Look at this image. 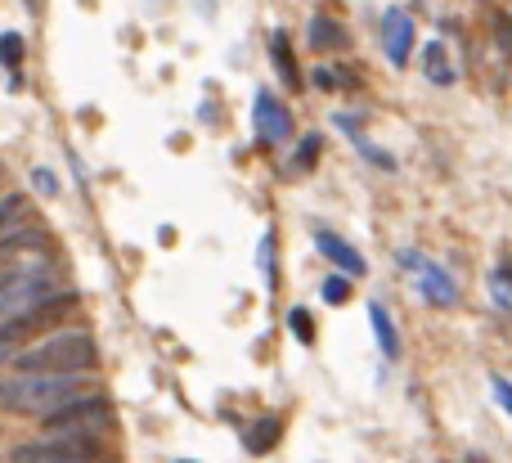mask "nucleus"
I'll list each match as a JSON object with an SVG mask.
<instances>
[{
	"label": "nucleus",
	"instance_id": "1",
	"mask_svg": "<svg viewBox=\"0 0 512 463\" xmlns=\"http://www.w3.org/2000/svg\"><path fill=\"white\" fill-rule=\"evenodd\" d=\"M77 392H86V374H23L18 369L14 378H0V410L45 419L54 405H63Z\"/></svg>",
	"mask_w": 512,
	"mask_h": 463
},
{
	"label": "nucleus",
	"instance_id": "2",
	"mask_svg": "<svg viewBox=\"0 0 512 463\" xmlns=\"http://www.w3.org/2000/svg\"><path fill=\"white\" fill-rule=\"evenodd\" d=\"M99 365V347L86 329H59L45 333L36 347L18 356L23 374H90Z\"/></svg>",
	"mask_w": 512,
	"mask_h": 463
},
{
	"label": "nucleus",
	"instance_id": "3",
	"mask_svg": "<svg viewBox=\"0 0 512 463\" xmlns=\"http://www.w3.org/2000/svg\"><path fill=\"white\" fill-rule=\"evenodd\" d=\"M54 293H63V270L50 257H27L18 266L0 270V320L18 311H32V306L50 302Z\"/></svg>",
	"mask_w": 512,
	"mask_h": 463
},
{
	"label": "nucleus",
	"instance_id": "4",
	"mask_svg": "<svg viewBox=\"0 0 512 463\" xmlns=\"http://www.w3.org/2000/svg\"><path fill=\"white\" fill-rule=\"evenodd\" d=\"M108 450L95 432H50L9 450V463H104Z\"/></svg>",
	"mask_w": 512,
	"mask_h": 463
},
{
	"label": "nucleus",
	"instance_id": "5",
	"mask_svg": "<svg viewBox=\"0 0 512 463\" xmlns=\"http://www.w3.org/2000/svg\"><path fill=\"white\" fill-rule=\"evenodd\" d=\"M41 423L50 432H95L99 437V432L113 423V401L99 396V392H77V396H68L63 405H54Z\"/></svg>",
	"mask_w": 512,
	"mask_h": 463
},
{
	"label": "nucleus",
	"instance_id": "6",
	"mask_svg": "<svg viewBox=\"0 0 512 463\" xmlns=\"http://www.w3.org/2000/svg\"><path fill=\"white\" fill-rule=\"evenodd\" d=\"M400 266H405V275L414 279V288H418V297L423 302H432L436 311H450V306H459V284H454V275L441 266V261H432V257H423V252H414V248H400Z\"/></svg>",
	"mask_w": 512,
	"mask_h": 463
},
{
	"label": "nucleus",
	"instance_id": "7",
	"mask_svg": "<svg viewBox=\"0 0 512 463\" xmlns=\"http://www.w3.org/2000/svg\"><path fill=\"white\" fill-rule=\"evenodd\" d=\"M77 306V293L72 288H63V293H54L50 302H41V306H32V311H18V315H5L0 320V342H18V338H32V333H41V329H50L54 320H63V315Z\"/></svg>",
	"mask_w": 512,
	"mask_h": 463
},
{
	"label": "nucleus",
	"instance_id": "8",
	"mask_svg": "<svg viewBox=\"0 0 512 463\" xmlns=\"http://www.w3.org/2000/svg\"><path fill=\"white\" fill-rule=\"evenodd\" d=\"M252 126H256V140L261 144H288L292 140V108L283 104L274 90H256V99H252Z\"/></svg>",
	"mask_w": 512,
	"mask_h": 463
},
{
	"label": "nucleus",
	"instance_id": "9",
	"mask_svg": "<svg viewBox=\"0 0 512 463\" xmlns=\"http://www.w3.org/2000/svg\"><path fill=\"white\" fill-rule=\"evenodd\" d=\"M378 41L391 68H409V54H414V14L409 9H387L378 18Z\"/></svg>",
	"mask_w": 512,
	"mask_h": 463
},
{
	"label": "nucleus",
	"instance_id": "10",
	"mask_svg": "<svg viewBox=\"0 0 512 463\" xmlns=\"http://www.w3.org/2000/svg\"><path fill=\"white\" fill-rule=\"evenodd\" d=\"M45 248H50V234L41 225H9V230H0V270L18 266L27 257H41Z\"/></svg>",
	"mask_w": 512,
	"mask_h": 463
},
{
	"label": "nucleus",
	"instance_id": "11",
	"mask_svg": "<svg viewBox=\"0 0 512 463\" xmlns=\"http://www.w3.org/2000/svg\"><path fill=\"white\" fill-rule=\"evenodd\" d=\"M315 248L324 252V257L333 261L337 270H346V275H351V279H364V275H369V266H364V257H360V252H355L346 239H337V234L319 230V234H315Z\"/></svg>",
	"mask_w": 512,
	"mask_h": 463
},
{
	"label": "nucleus",
	"instance_id": "12",
	"mask_svg": "<svg viewBox=\"0 0 512 463\" xmlns=\"http://www.w3.org/2000/svg\"><path fill=\"white\" fill-rule=\"evenodd\" d=\"M418 68H423V77L432 81V86H454V81H459V68L450 63L445 41H427L423 54H418Z\"/></svg>",
	"mask_w": 512,
	"mask_h": 463
},
{
	"label": "nucleus",
	"instance_id": "13",
	"mask_svg": "<svg viewBox=\"0 0 512 463\" xmlns=\"http://www.w3.org/2000/svg\"><path fill=\"white\" fill-rule=\"evenodd\" d=\"M270 54H274V68H279V77H283V86L288 90H301L306 86V77L297 72V54H292V36L283 32H270Z\"/></svg>",
	"mask_w": 512,
	"mask_h": 463
},
{
	"label": "nucleus",
	"instance_id": "14",
	"mask_svg": "<svg viewBox=\"0 0 512 463\" xmlns=\"http://www.w3.org/2000/svg\"><path fill=\"white\" fill-rule=\"evenodd\" d=\"M306 45L315 54H333V50H346V32L333 23L328 14H315L310 18V27H306Z\"/></svg>",
	"mask_w": 512,
	"mask_h": 463
},
{
	"label": "nucleus",
	"instance_id": "15",
	"mask_svg": "<svg viewBox=\"0 0 512 463\" xmlns=\"http://www.w3.org/2000/svg\"><path fill=\"white\" fill-rule=\"evenodd\" d=\"M369 324H373V338H378L382 356L400 360V329H396V320H391V311L382 302H369Z\"/></svg>",
	"mask_w": 512,
	"mask_h": 463
},
{
	"label": "nucleus",
	"instance_id": "16",
	"mask_svg": "<svg viewBox=\"0 0 512 463\" xmlns=\"http://www.w3.org/2000/svg\"><path fill=\"white\" fill-rule=\"evenodd\" d=\"M279 441V419H256L248 432H243V446L248 455H270V446Z\"/></svg>",
	"mask_w": 512,
	"mask_h": 463
},
{
	"label": "nucleus",
	"instance_id": "17",
	"mask_svg": "<svg viewBox=\"0 0 512 463\" xmlns=\"http://www.w3.org/2000/svg\"><path fill=\"white\" fill-rule=\"evenodd\" d=\"M256 257H261V284H265V293H279V261H274V230L261 239V248H256Z\"/></svg>",
	"mask_w": 512,
	"mask_h": 463
},
{
	"label": "nucleus",
	"instance_id": "18",
	"mask_svg": "<svg viewBox=\"0 0 512 463\" xmlns=\"http://www.w3.org/2000/svg\"><path fill=\"white\" fill-rule=\"evenodd\" d=\"M490 297H495V306L512 311V261H504V266L490 270Z\"/></svg>",
	"mask_w": 512,
	"mask_h": 463
},
{
	"label": "nucleus",
	"instance_id": "19",
	"mask_svg": "<svg viewBox=\"0 0 512 463\" xmlns=\"http://www.w3.org/2000/svg\"><path fill=\"white\" fill-rule=\"evenodd\" d=\"M23 50H27V45H23V36H18V32L0 36V63H5V68H18V63H23Z\"/></svg>",
	"mask_w": 512,
	"mask_h": 463
},
{
	"label": "nucleus",
	"instance_id": "20",
	"mask_svg": "<svg viewBox=\"0 0 512 463\" xmlns=\"http://www.w3.org/2000/svg\"><path fill=\"white\" fill-rule=\"evenodd\" d=\"M319 293H324V302H328V306H342L346 297H351V275H333V279H324V288H319Z\"/></svg>",
	"mask_w": 512,
	"mask_h": 463
},
{
	"label": "nucleus",
	"instance_id": "21",
	"mask_svg": "<svg viewBox=\"0 0 512 463\" xmlns=\"http://www.w3.org/2000/svg\"><path fill=\"white\" fill-rule=\"evenodd\" d=\"M288 329H292V338L297 342H315V320H310L301 306H292L288 311Z\"/></svg>",
	"mask_w": 512,
	"mask_h": 463
},
{
	"label": "nucleus",
	"instance_id": "22",
	"mask_svg": "<svg viewBox=\"0 0 512 463\" xmlns=\"http://www.w3.org/2000/svg\"><path fill=\"white\" fill-rule=\"evenodd\" d=\"M319 149H324V140H319V135H306V140L297 144V158H292V162H297V171H310V167H315Z\"/></svg>",
	"mask_w": 512,
	"mask_h": 463
},
{
	"label": "nucleus",
	"instance_id": "23",
	"mask_svg": "<svg viewBox=\"0 0 512 463\" xmlns=\"http://www.w3.org/2000/svg\"><path fill=\"white\" fill-rule=\"evenodd\" d=\"M23 207H27L23 194H5V198H0V230H9V225L23 216Z\"/></svg>",
	"mask_w": 512,
	"mask_h": 463
},
{
	"label": "nucleus",
	"instance_id": "24",
	"mask_svg": "<svg viewBox=\"0 0 512 463\" xmlns=\"http://www.w3.org/2000/svg\"><path fill=\"white\" fill-rule=\"evenodd\" d=\"M495 41H499V54H504V59H512V18H508V14L495 23Z\"/></svg>",
	"mask_w": 512,
	"mask_h": 463
},
{
	"label": "nucleus",
	"instance_id": "25",
	"mask_svg": "<svg viewBox=\"0 0 512 463\" xmlns=\"http://www.w3.org/2000/svg\"><path fill=\"white\" fill-rule=\"evenodd\" d=\"M490 387H495V401L512 414V383H508V378H504V374H495V378H490Z\"/></svg>",
	"mask_w": 512,
	"mask_h": 463
},
{
	"label": "nucleus",
	"instance_id": "26",
	"mask_svg": "<svg viewBox=\"0 0 512 463\" xmlns=\"http://www.w3.org/2000/svg\"><path fill=\"white\" fill-rule=\"evenodd\" d=\"M310 86H315V90H337V72L315 68V72H310Z\"/></svg>",
	"mask_w": 512,
	"mask_h": 463
},
{
	"label": "nucleus",
	"instance_id": "27",
	"mask_svg": "<svg viewBox=\"0 0 512 463\" xmlns=\"http://www.w3.org/2000/svg\"><path fill=\"white\" fill-rule=\"evenodd\" d=\"M32 185L41 189V194H54V189H59V180H54L50 171H32Z\"/></svg>",
	"mask_w": 512,
	"mask_h": 463
},
{
	"label": "nucleus",
	"instance_id": "28",
	"mask_svg": "<svg viewBox=\"0 0 512 463\" xmlns=\"http://www.w3.org/2000/svg\"><path fill=\"white\" fill-rule=\"evenodd\" d=\"M27 9H41V0H27Z\"/></svg>",
	"mask_w": 512,
	"mask_h": 463
},
{
	"label": "nucleus",
	"instance_id": "29",
	"mask_svg": "<svg viewBox=\"0 0 512 463\" xmlns=\"http://www.w3.org/2000/svg\"><path fill=\"white\" fill-rule=\"evenodd\" d=\"M0 360H5V342H0Z\"/></svg>",
	"mask_w": 512,
	"mask_h": 463
},
{
	"label": "nucleus",
	"instance_id": "30",
	"mask_svg": "<svg viewBox=\"0 0 512 463\" xmlns=\"http://www.w3.org/2000/svg\"><path fill=\"white\" fill-rule=\"evenodd\" d=\"M468 463H481V459H477V455H472V459H468Z\"/></svg>",
	"mask_w": 512,
	"mask_h": 463
},
{
	"label": "nucleus",
	"instance_id": "31",
	"mask_svg": "<svg viewBox=\"0 0 512 463\" xmlns=\"http://www.w3.org/2000/svg\"><path fill=\"white\" fill-rule=\"evenodd\" d=\"M180 463H194V459H180Z\"/></svg>",
	"mask_w": 512,
	"mask_h": 463
}]
</instances>
